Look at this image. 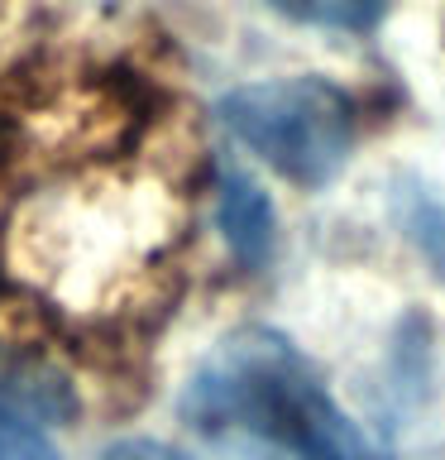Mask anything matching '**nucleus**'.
Masks as SVG:
<instances>
[{
	"label": "nucleus",
	"mask_w": 445,
	"mask_h": 460,
	"mask_svg": "<svg viewBox=\"0 0 445 460\" xmlns=\"http://www.w3.org/2000/svg\"><path fill=\"white\" fill-rule=\"evenodd\" d=\"M221 120L297 187H326L354 149V106L326 77L249 82L221 101Z\"/></svg>",
	"instance_id": "f03ea898"
},
{
	"label": "nucleus",
	"mask_w": 445,
	"mask_h": 460,
	"mask_svg": "<svg viewBox=\"0 0 445 460\" xmlns=\"http://www.w3.org/2000/svg\"><path fill=\"white\" fill-rule=\"evenodd\" d=\"M407 230L445 279V207H436V201H412L407 207Z\"/></svg>",
	"instance_id": "39448f33"
},
{
	"label": "nucleus",
	"mask_w": 445,
	"mask_h": 460,
	"mask_svg": "<svg viewBox=\"0 0 445 460\" xmlns=\"http://www.w3.org/2000/svg\"><path fill=\"white\" fill-rule=\"evenodd\" d=\"M221 230L230 254L244 269H258L273 250V207L258 192V182H249L244 172H225L221 178Z\"/></svg>",
	"instance_id": "7ed1b4c3"
},
{
	"label": "nucleus",
	"mask_w": 445,
	"mask_h": 460,
	"mask_svg": "<svg viewBox=\"0 0 445 460\" xmlns=\"http://www.w3.org/2000/svg\"><path fill=\"white\" fill-rule=\"evenodd\" d=\"M100 460H192V456L178 451V446H168V441L129 437V441H115V446H106V456H100Z\"/></svg>",
	"instance_id": "0eeeda50"
},
{
	"label": "nucleus",
	"mask_w": 445,
	"mask_h": 460,
	"mask_svg": "<svg viewBox=\"0 0 445 460\" xmlns=\"http://www.w3.org/2000/svg\"><path fill=\"white\" fill-rule=\"evenodd\" d=\"M0 460H63V456L29 422H14V417L0 412Z\"/></svg>",
	"instance_id": "423d86ee"
},
{
	"label": "nucleus",
	"mask_w": 445,
	"mask_h": 460,
	"mask_svg": "<svg viewBox=\"0 0 445 460\" xmlns=\"http://www.w3.org/2000/svg\"><path fill=\"white\" fill-rule=\"evenodd\" d=\"M278 14H287V20L297 24H311V29H350V34H359V29H373L388 14V0H268Z\"/></svg>",
	"instance_id": "20e7f679"
},
{
	"label": "nucleus",
	"mask_w": 445,
	"mask_h": 460,
	"mask_svg": "<svg viewBox=\"0 0 445 460\" xmlns=\"http://www.w3.org/2000/svg\"><path fill=\"white\" fill-rule=\"evenodd\" d=\"M182 408L201 431H244L292 460H388L326 394L316 369L273 331L221 341L192 374Z\"/></svg>",
	"instance_id": "f257e3e1"
}]
</instances>
